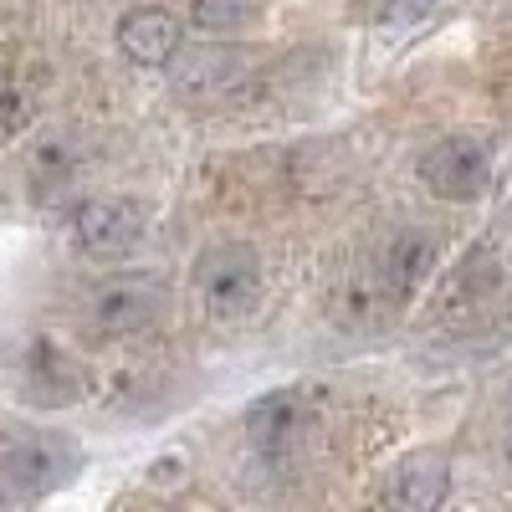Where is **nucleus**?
<instances>
[{"label":"nucleus","mask_w":512,"mask_h":512,"mask_svg":"<svg viewBox=\"0 0 512 512\" xmlns=\"http://www.w3.org/2000/svg\"><path fill=\"white\" fill-rule=\"evenodd\" d=\"M262 287H267L262 256L246 241H216L195 256V292L216 318H246L262 303Z\"/></svg>","instance_id":"f257e3e1"},{"label":"nucleus","mask_w":512,"mask_h":512,"mask_svg":"<svg viewBox=\"0 0 512 512\" xmlns=\"http://www.w3.org/2000/svg\"><path fill=\"white\" fill-rule=\"evenodd\" d=\"M144 236H149V210L134 195H93L72 216V241L93 262H123L144 246Z\"/></svg>","instance_id":"f03ea898"},{"label":"nucleus","mask_w":512,"mask_h":512,"mask_svg":"<svg viewBox=\"0 0 512 512\" xmlns=\"http://www.w3.org/2000/svg\"><path fill=\"white\" fill-rule=\"evenodd\" d=\"M256 72V52L236 47V41H200V47H180V57L169 62V82L180 98L195 103H221L241 93Z\"/></svg>","instance_id":"7ed1b4c3"},{"label":"nucleus","mask_w":512,"mask_h":512,"mask_svg":"<svg viewBox=\"0 0 512 512\" xmlns=\"http://www.w3.org/2000/svg\"><path fill=\"white\" fill-rule=\"evenodd\" d=\"M431 267H436V241L425 236V231H400L390 246H384L379 262H374L359 303L395 313L400 303H410V297L420 292V282L431 277Z\"/></svg>","instance_id":"20e7f679"},{"label":"nucleus","mask_w":512,"mask_h":512,"mask_svg":"<svg viewBox=\"0 0 512 512\" xmlns=\"http://www.w3.org/2000/svg\"><path fill=\"white\" fill-rule=\"evenodd\" d=\"M415 175L436 200L472 205L487 190V180H492V159H487V149L477 139H441V144H431L420 154Z\"/></svg>","instance_id":"39448f33"},{"label":"nucleus","mask_w":512,"mask_h":512,"mask_svg":"<svg viewBox=\"0 0 512 512\" xmlns=\"http://www.w3.org/2000/svg\"><path fill=\"white\" fill-rule=\"evenodd\" d=\"M72 466H77V451L62 436L31 431V436L6 446V456H0V477H6V487L21 492V497H47V492H57L72 477Z\"/></svg>","instance_id":"423d86ee"},{"label":"nucleus","mask_w":512,"mask_h":512,"mask_svg":"<svg viewBox=\"0 0 512 512\" xmlns=\"http://www.w3.org/2000/svg\"><path fill=\"white\" fill-rule=\"evenodd\" d=\"M164 313V287L154 277H113L93 292V328L103 338H134Z\"/></svg>","instance_id":"0eeeda50"},{"label":"nucleus","mask_w":512,"mask_h":512,"mask_svg":"<svg viewBox=\"0 0 512 512\" xmlns=\"http://www.w3.org/2000/svg\"><path fill=\"white\" fill-rule=\"evenodd\" d=\"M185 47L180 16H169L164 6H139L118 21V52L139 67H169Z\"/></svg>","instance_id":"6e6552de"},{"label":"nucleus","mask_w":512,"mask_h":512,"mask_svg":"<svg viewBox=\"0 0 512 512\" xmlns=\"http://www.w3.org/2000/svg\"><path fill=\"white\" fill-rule=\"evenodd\" d=\"M308 400L297 395V390H272V395H262L251 410H246V431H251V441L262 446V451H282V446H292L297 436L308 431Z\"/></svg>","instance_id":"1a4fd4ad"},{"label":"nucleus","mask_w":512,"mask_h":512,"mask_svg":"<svg viewBox=\"0 0 512 512\" xmlns=\"http://www.w3.org/2000/svg\"><path fill=\"white\" fill-rule=\"evenodd\" d=\"M88 390V374L77 369V359H67L57 344H31L26 354V395L36 405H67Z\"/></svg>","instance_id":"9d476101"},{"label":"nucleus","mask_w":512,"mask_h":512,"mask_svg":"<svg viewBox=\"0 0 512 512\" xmlns=\"http://www.w3.org/2000/svg\"><path fill=\"white\" fill-rule=\"evenodd\" d=\"M446 492H451V461L441 456V451H415V456H405L400 461V472H395V487H390V497L400 502V507H441L446 502Z\"/></svg>","instance_id":"9b49d317"},{"label":"nucleus","mask_w":512,"mask_h":512,"mask_svg":"<svg viewBox=\"0 0 512 512\" xmlns=\"http://www.w3.org/2000/svg\"><path fill=\"white\" fill-rule=\"evenodd\" d=\"M26 169H31V185L36 195H57L77 180V144L62 139V134H47V139H36L31 154H26Z\"/></svg>","instance_id":"f8f14e48"},{"label":"nucleus","mask_w":512,"mask_h":512,"mask_svg":"<svg viewBox=\"0 0 512 512\" xmlns=\"http://www.w3.org/2000/svg\"><path fill=\"white\" fill-rule=\"evenodd\" d=\"M262 0H190V26H200L205 36H221V31H236L256 16Z\"/></svg>","instance_id":"ddd939ff"},{"label":"nucleus","mask_w":512,"mask_h":512,"mask_svg":"<svg viewBox=\"0 0 512 512\" xmlns=\"http://www.w3.org/2000/svg\"><path fill=\"white\" fill-rule=\"evenodd\" d=\"M26 123H31V98L16 77L0 72V139H16L26 134Z\"/></svg>","instance_id":"4468645a"}]
</instances>
